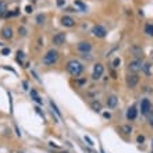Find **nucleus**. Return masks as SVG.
<instances>
[{
  "label": "nucleus",
  "instance_id": "obj_32",
  "mask_svg": "<svg viewBox=\"0 0 153 153\" xmlns=\"http://www.w3.org/2000/svg\"><path fill=\"white\" fill-rule=\"evenodd\" d=\"M103 117L105 118H111V114L110 113H103Z\"/></svg>",
  "mask_w": 153,
  "mask_h": 153
},
{
  "label": "nucleus",
  "instance_id": "obj_16",
  "mask_svg": "<svg viewBox=\"0 0 153 153\" xmlns=\"http://www.w3.org/2000/svg\"><path fill=\"white\" fill-rule=\"evenodd\" d=\"M120 131H121L122 134H125V135H130L132 132V127L131 125H121V127H120Z\"/></svg>",
  "mask_w": 153,
  "mask_h": 153
},
{
  "label": "nucleus",
  "instance_id": "obj_36",
  "mask_svg": "<svg viewBox=\"0 0 153 153\" xmlns=\"http://www.w3.org/2000/svg\"><path fill=\"white\" fill-rule=\"evenodd\" d=\"M60 153H68V152H60Z\"/></svg>",
  "mask_w": 153,
  "mask_h": 153
},
{
  "label": "nucleus",
  "instance_id": "obj_29",
  "mask_svg": "<svg viewBox=\"0 0 153 153\" xmlns=\"http://www.w3.org/2000/svg\"><path fill=\"white\" fill-rule=\"evenodd\" d=\"M137 141H138V143H143L145 142V137H143V135H138Z\"/></svg>",
  "mask_w": 153,
  "mask_h": 153
},
{
  "label": "nucleus",
  "instance_id": "obj_31",
  "mask_svg": "<svg viewBox=\"0 0 153 153\" xmlns=\"http://www.w3.org/2000/svg\"><path fill=\"white\" fill-rule=\"evenodd\" d=\"M25 11L28 13V14H29V13H32V11H33V9H32V6H26V7H25Z\"/></svg>",
  "mask_w": 153,
  "mask_h": 153
},
{
  "label": "nucleus",
  "instance_id": "obj_15",
  "mask_svg": "<svg viewBox=\"0 0 153 153\" xmlns=\"http://www.w3.org/2000/svg\"><path fill=\"white\" fill-rule=\"evenodd\" d=\"M6 14H7V3L0 1V17H6Z\"/></svg>",
  "mask_w": 153,
  "mask_h": 153
},
{
  "label": "nucleus",
  "instance_id": "obj_28",
  "mask_svg": "<svg viewBox=\"0 0 153 153\" xmlns=\"http://www.w3.org/2000/svg\"><path fill=\"white\" fill-rule=\"evenodd\" d=\"M1 54H3V56L10 54V49H9V48H3V49H1Z\"/></svg>",
  "mask_w": 153,
  "mask_h": 153
},
{
  "label": "nucleus",
  "instance_id": "obj_38",
  "mask_svg": "<svg viewBox=\"0 0 153 153\" xmlns=\"http://www.w3.org/2000/svg\"><path fill=\"white\" fill-rule=\"evenodd\" d=\"M92 153H95V152H92Z\"/></svg>",
  "mask_w": 153,
  "mask_h": 153
},
{
  "label": "nucleus",
  "instance_id": "obj_30",
  "mask_svg": "<svg viewBox=\"0 0 153 153\" xmlns=\"http://www.w3.org/2000/svg\"><path fill=\"white\" fill-rule=\"evenodd\" d=\"M56 3H57V6H58V7H61V6H64V4H65V0H57Z\"/></svg>",
  "mask_w": 153,
  "mask_h": 153
},
{
  "label": "nucleus",
  "instance_id": "obj_7",
  "mask_svg": "<svg viewBox=\"0 0 153 153\" xmlns=\"http://www.w3.org/2000/svg\"><path fill=\"white\" fill-rule=\"evenodd\" d=\"M92 35L96 38H105L107 35V31H106V28H103L102 25H95L92 28Z\"/></svg>",
  "mask_w": 153,
  "mask_h": 153
},
{
  "label": "nucleus",
  "instance_id": "obj_18",
  "mask_svg": "<svg viewBox=\"0 0 153 153\" xmlns=\"http://www.w3.org/2000/svg\"><path fill=\"white\" fill-rule=\"evenodd\" d=\"M90 106H92V109H93L95 111H100V110H102L100 102H97V100H93L92 103H90Z\"/></svg>",
  "mask_w": 153,
  "mask_h": 153
},
{
  "label": "nucleus",
  "instance_id": "obj_33",
  "mask_svg": "<svg viewBox=\"0 0 153 153\" xmlns=\"http://www.w3.org/2000/svg\"><path fill=\"white\" fill-rule=\"evenodd\" d=\"M65 11H68V13H74V11H77V10H74L73 7H68V9H65Z\"/></svg>",
  "mask_w": 153,
  "mask_h": 153
},
{
  "label": "nucleus",
  "instance_id": "obj_23",
  "mask_svg": "<svg viewBox=\"0 0 153 153\" xmlns=\"http://www.w3.org/2000/svg\"><path fill=\"white\" fill-rule=\"evenodd\" d=\"M43 22H45V16H43V14H39V16L36 17V24L41 25V24H43Z\"/></svg>",
  "mask_w": 153,
  "mask_h": 153
},
{
  "label": "nucleus",
  "instance_id": "obj_12",
  "mask_svg": "<svg viewBox=\"0 0 153 153\" xmlns=\"http://www.w3.org/2000/svg\"><path fill=\"white\" fill-rule=\"evenodd\" d=\"M117 103H118V99H117L116 95H110L109 97H107V100H106V105L109 106L110 109H114L117 106Z\"/></svg>",
  "mask_w": 153,
  "mask_h": 153
},
{
  "label": "nucleus",
  "instance_id": "obj_22",
  "mask_svg": "<svg viewBox=\"0 0 153 153\" xmlns=\"http://www.w3.org/2000/svg\"><path fill=\"white\" fill-rule=\"evenodd\" d=\"M120 64H121V60H120V57H116L114 60H113V67H114V68L120 67Z\"/></svg>",
  "mask_w": 153,
  "mask_h": 153
},
{
  "label": "nucleus",
  "instance_id": "obj_27",
  "mask_svg": "<svg viewBox=\"0 0 153 153\" xmlns=\"http://www.w3.org/2000/svg\"><path fill=\"white\" fill-rule=\"evenodd\" d=\"M143 70H145L146 75H150V64H145L143 65Z\"/></svg>",
  "mask_w": 153,
  "mask_h": 153
},
{
  "label": "nucleus",
  "instance_id": "obj_21",
  "mask_svg": "<svg viewBox=\"0 0 153 153\" xmlns=\"http://www.w3.org/2000/svg\"><path fill=\"white\" fill-rule=\"evenodd\" d=\"M50 106H52V109L54 110V113H56L58 117H61V113H60V110L57 109V106H56V103H54L53 100H50Z\"/></svg>",
  "mask_w": 153,
  "mask_h": 153
},
{
  "label": "nucleus",
  "instance_id": "obj_24",
  "mask_svg": "<svg viewBox=\"0 0 153 153\" xmlns=\"http://www.w3.org/2000/svg\"><path fill=\"white\" fill-rule=\"evenodd\" d=\"M22 57H24V53L18 50V52H17V61H18V63H21V61H22Z\"/></svg>",
  "mask_w": 153,
  "mask_h": 153
},
{
  "label": "nucleus",
  "instance_id": "obj_5",
  "mask_svg": "<svg viewBox=\"0 0 153 153\" xmlns=\"http://www.w3.org/2000/svg\"><path fill=\"white\" fill-rule=\"evenodd\" d=\"M103 71H105V67H103V64L97 63L95 64V67H93V73H92V78L97 81V79L102 78V75H103Z\"/></svg>",
  "mask_w": 153,
  "mask_h": 153
},
{
  "label": "nucleus",
  "instance_id": "obj_25",
  "mask_svg": "<svg viewBox=\"0 0 153 153\" xmlns=\"http://www.w3.org/2000/svg\"><path fill=\"white\" fill-rule=\"evenodd\" d=\"M18 33H20L21 36H25V35H26V29L24 28V26H20V28H18Z\"/></svg>",
  "mask_w": 153,
  "mask_h": 153
},
{
  "label": "nucleus",
  "instance_id": "obj_26",
  "mask_svg": "<svg viewBox=\"0 0 153 153\" xmlns=\"http://www.w3.org/2000/svg\"><path fill=\"white\" fill-rule=\"evenodd\" d=\"M84 141H85V142H86V143H88L89 146H93V145H95V143L92 142V139H90L89 137H86V135H85V137H84Z\"/></svg>",
  "mask_w": 153,
  "mask_h": 153
},
{
  "label": "nucleus",
  "instance_id": "obj_20",
  "mask_svg": "<svg viewBox=\"0 0 153 153\" xmlns=\"http://www.w3.org/2000/svg\"><path fill=\"white\" fill-rule=\"evenodd\" d=\"M31 95L33 96V99H35V102L36 103H39V105H42V99L38 96V93H36V90H31Z\"/></svg>",
  "mask_w": 153,
  "mask_h": 153
},
{
  "label": "nucleus",
  "instance_id": "obj_4",
  "mask_svg": "<svg viewBox=\"0 0 153 153\" xmlns=\"http://www.w3.org/2000/svg\"><path fill=\"white\" fill-rule=\"evenodd\" d=\"M77 49H78V52H81L82 54H86V53H89L92 50V43L88 42V41H81V42L77 45Z\"/></svg>",
  "mask_w": 153,
  "mask_h": 153
},
{
  "label": "nucleus",
  "instance_id": "obj_9",
  "mask_svg": "<svg viewBox=\"0 0 153 153\" xmlns=\"http://www.w3.org/2000/svg\"><path fill=\"white\" fill-rule=\"evenodd\" d=\"M64 41H65V33H64V32H58V33H56V35L53 36V43L57 45V46L63 45Z\"/></svg>",
  "mask_w": 153,
  "mask_h": 153
},
{
  "label": "nucleus",
  "instance_id": "obj_34",
  "mask_svg": "<svg viewBox=\"0 0 153 153\" xmlns=\"http://www.w3.org/2000/svg\"><path fill=\"white\" fill-rule=\"evenodd\" d=\"M85 82H86V79H79V81H78V85H84Z\"/></svg>",
  "mask_w": 153,
  "mask_h": 153
},
{
  "label": "nucleus",
  "instance_id": "obj_10",
  "mask_svg": "<svg viewBox=\"0 0 153 153\" xmlns=\"http://www.w3.org/2000/svg\"><path fill=\"white\" fill-rule=\"evenodd\" d=\"M61 24H63L64 26H68V28H71V26L75 25V20L73 18V17L64 16V17H61Z\"/></svg>",
  "mask_w": 153,
  "mask_h": 153
},
{
  "label": "nucleus",
  "instance_id": "obj_35",
  "mask_svg": "<svg viewBox=\"0 0 153 153\" xmlns=\"http://www.w3.org/2000/svg\"><path fill=\"white\" fill-rule=\"evenodd\" d=\"M22 85H24V88H25V89H28V84H26V82H22Z\"/></svg>",
  "mask_w": 153,
  "mask_h": 153
},
{
  "label": "nucleus",
  "instance_id": "obj_37",
  "mask_svg": "<svg viewBox=\"0 0 153 153\" xmlns=\"http://www.w3.org/2000/svg\"><path fill=\"white\" fill-rule=\"evenodd\" d=\"M152 148H153V139H152Z\"/></svg>",
  "mask_w": 153,
  "mask_h": 153
},
{
  "label": "nucleus",
  "instance_id": "obj_13",
  "mask_svg": "<svg viewBox=\"0 0 153 153\" xmlns=\"http://www.w3.org/2000/svg\"><path fill=\"white\" fill-rule=\"evenodd\" d=\"M3 38H6V39H11L13 38V29H11V26H6L4 29H3Z\"/></svg>",
  "mask_w": 153,
  "mask_h": 153
},
{
  "label": "nucleus",
  "instance_id": "obj_14",
  "mask_svg": "<svg viewBox=\"0 0 153 153\" xmlns=\"http://www.w3.org/2000/svg\"><path fill=\"white\" fill-rule=\"evenodd\" d=\"M131 50L134 52V54H135V57H137V58H142V57H143L142 49L139 48V46H134V48H132Z\"/></svg>",
  "mask_w": 153,
  "mask_h": 153
},
{
  "label": "nucleus",
  "instance_id": "obj_3",
  "mask_svg": "<svg viewBox=\"0 0 153 153\" xmlns=\"http://www.w3.org/2000/svg\"><path fill=\"white\" fill-rule=\"evenodd\" d=\"M143 68V64H142V58H135V60H132L128 63V70L131 71V73H139L141 70Z\"/></svg>",
  "mask_w": 153,
  "mask_h": 153
},
{
  "label": "nucleus",
  "instance_id": "obj_2",
  "mask_svg": "<svg viewBox=\"0 0 153 153\" xmlns=\"http://www.w3.org/2000/svg\"><path fill=\"white\" fill-rule=\"evenodd\" d=\"M58 60V52L57 50H54V49H50L48 50V53L43 56L42 58V63L45 65H53V64H56Z\"/></svg>",
  "mask_w": 153,
  "mask_h": 153
},
{
  "label": "nucleus",
  "instance_id": "obj_11",
  "mask_svg": "<svg viewBox=\"0 0 153 153\" xmlns=\"http://www.w3.org/2000/svg\"><path fill=\"white\" fill-rule=\"evenodd\" d=\"M137 114H138L137 107H135V106H131L127 110V120H130V121L135 120V118H137Z\"/></svg>",
  "mask_w": 153,
  "mask_h": 153
},
{
  "label": "nucleus",
  "instance_id": "obj_8",
  "mask_svg": "<svg viewBox=\"0 0 153 153\" xmlns=\"http://www.w3.org/2000/svg\"><path fill=\"white\" fill-rule=\"evenodd\" d=\"M125 82H127L128 88H135L138 85V82H139V77H138L137 74H130V75H127Z\"/></svg>",
  "mask_w": 153,
  "mask_h": 153
},
{
  "label": "nucleus",
  "instance_id": "obj_19",
  "mask_svg": "<svg viewBox=\"0 0 153 153\" xmlns=\"http://www.w3.org/2000/svg\"><path fill=\"white\" fill-rule=\"evenodd\" d=\"M74 6H75V7H78L81 11H86V6H85L82 1H79V0H75V1H74Z\"/></svg>",
  "mask_w": 153,
  "mask_h": 153
},
{
  "label": "nucleus",
  "instance_id": "obj_6",
  "mask_svg": "<svg viewBox=\"0 0 153 153\" xmlns=\"http://www.w3.org/2000/svg\"><path fill=\"white\" fill-rule=\"evenodd\" d=\"M152 111V103L149 99H142L141 102V113H142L143 116H148L149 113Z\"/></svg>",
  "mask_w": 153,
  "mask_h": 153
},
{
  "label": "nucleus",
  "instance_id": "obj_17",
  "mask_svg": "<svg viewBox=\"0 0 153 153\" xmlns=\"http://www.w3.org/2000/svg\"><path fill=\"white\" fill-rule=\"evenodd\" d=\"M145 33L148 36H153V24H146L145 25Z\"/></svg>",
  "mask_w": 153,
  "mask_h": 153
},
{
  "label": "nucleus",
  "instance_id": "obj_1",
  "mask_svg": "<svg viewBox=\"0 0 153 153\" xmlns=\"http://www.w3.org/2000/svg\"><path fill=\"white\" fill-rule=\"evenodd\" d=\"M65 68L67 71L70 73V75H73V77H79V75L82 74V71H84V65L82 63H79L78 60H70L67 65H65Z\"/></svg>",
  "mask_w": 153,
  "mask_h": 153
}]
</instances>
